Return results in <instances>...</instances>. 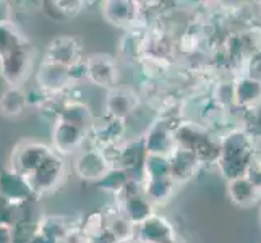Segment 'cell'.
<instances>
[{
    "label": "cell",
    "mask_w": 261,
    "mask_h": 243,
    "mask_svg": "<svg viewBox=\"0 0 261 243\" xmlns=\"http://www.w3.org/2000/svg\"><path fill=\"white\" fill-rule=\"evenodd\" d=\"M167 160H169V177L172 180H187L192 177L198 159L192 151H187L184 148H175L167 156Z\"/></svg>",
    "instance_id": "obj_13"
},
{
    "label": "cell",
    "mask_w": 261,
    "mask_h": 243,
    "mask_svg": "<svg viewBox=\"0 0 261 243\" xmlns=\"http://www.w3.org/2000/svg\"><path fill=\"white\" fill-rule=\"evenodd\" d=\"M112 169L111 159L104 149H82L75 159V172L80 178L99 182Z\"/></svg>",
    "instance_id": "obj_3"
},
{
    "label": "cell",
    "mask_w": 261,
    "mask_h": 243,
    "mask_svg": "<svg viewBox=\"0 0 261 243\" xmlns=\"http://www.w3.org/2000/svg\"><path fill=\"white\" fill-rule=\"evenodd\" d=\"M86 79L101 88L111 89L117 88L119 81V68H117L115 60L104 53H96V56L88 57L86 60Z\"/></svg>",
    "instance_id": "obj_6"
},
{
    "label": "cell",
    "mask_w": 261,
    "mask_h": 243,
    "mask_svg": "<svg viewBox=\"0 0 261 243\" xmlns=\"http://www.w3.org/2000/svg\"><path fill=\"white\" fill-rule=\"evenodd\" d=\"M140 99L128 88L117 86L111 89L106 99V111L114 119H125L130 112L135 111V107L138 105Z\"/></svg>",
    "instance_id": "obj_10"
},
{
    "label": "cell",
    "mask_w": 261,
    "mask_h": 243,
    "mask_svg": "<svg viewBox=\"0 0 261 243\" xmlns=\"http://www.w3.org/2000/svg\"><path fill=\"white\" fill-rule=\"evenodd\" d=\"M57 119L75 123L85 130L91 128V123H93L91 111L88 109V105H85L83 102H78V101H71V102L64 104V107H62L60 112H59Z\"/></svg>",
    "instance_id": "obj_16"
},
{
    "label": "cell",
    "mask_w": 261,
    "mask_h": 243,
    "mask_svg": "<svg viewBox=\"0 0 261 243\" xmlns=\"http://www.w3.org/2000/svg\"><path fill=\"white\" fill-rule=\"evenodd\" d=\"M0 243H16L13 226L0 222Z\"/></svg>",
    "instance_id": "obj_24"
},
{
    "label": "cell",
    "mask_w": 261,
    "mask_h": 243,
    "mask_svg": "<svg viewBox=\"0 0 261 243\" xmlns=\"http://www.w3.org/2000/svg\"><path fill=\"white\" fill-rule=\"evenodd\" d=\"M67 175V166L64 157L57 152H52L44 159L42 164L34 170V172L26 178L33 195L34 193H47L54 188L60 186V183L65 180Z\"/></svg>",
    "instance_id": "obj_1"
},
{
    "label": "cell",
    "mask_w": 261,
    "mask_h": 243,
    "mask_svg": "<svg viewBox=\"0 0 261 243\" xmlns=\"http://www.w3.org/2000/svg\"><path fill=\"white\" fill-rule=\"evenodd\" d=\"M88 130L78 127L75 123H70L67 120L56 119L52 128V148L54 152L60 156L73 154L82 148L83 141L86 138Z\"/></svg>",
    "instance_id": "obj_5"
},
{
    "label": "cell",
    "mask_w": 261,
    "mask_h": 243,
    "mask_svg": "<svg viewBox=\"0 0 261 243\" xmlns=\"http://www.w3.org/2000/svg\"><path fill=\"white\" fill-rule=\"evenodd\" d=\"M70 81L68 67L42 62L38 71V83L44 93H59Z\"/></svg>",
    "instance_id": "obj_11"
},
{
    "label": "cell",
    "mask_w": 261,
    "mask_h": 243,
    "mask_svg": "<svg viewBox=\"0 0 261 243\" xmlns=\"http://www.w3.org/2000/svg\"><path fill=\"white\" fill-rule=\"evenodd\" d=\"M31 70L33 50L28 44L0 57V73L7 83L13 88H21V85L30 78Z\"/></svg>",
    "instance_id": "obj_2"
},
{
    "label": "cell",
    "mask_w": 261,
    "mask_h": 243,
    "mask_svg": "<svg viewBox=\"0 0 261 243\" xmlns=\"http://www.w3.org/2000/svg\"><path fill=\"white\" fill-rule=\"evenodd\" d=\"M97 140H101L102 145L111 146L115 145L120 140V137L125 133V125L122 119H114L111 117L106 123H102L101 127H94Z\"/></svg>",
    "instance_id": "obj_22"
},
{
    "label": "cell",
    "mask_w": 261,
    "mask_h": 243,
    "mask_svg": "<svg viewBox=\"0 0 261 243\" xmlns=\"http://www.w3.org/2000/svg\"><path fill=\"white\" fill-rule=\"evenodd\" d=\"M28 94L21 88L10 86L0 97V114L5 117H18L28 107Z\"/></svg>",
    "instance_id": "obj_15"
},
{
    "label": "cell",
    "mask_w": 261,
    "mask_h": 243,
    "mask_svg": "<svg viewBox=\"0 0 261 243\" xmlns=\"http://www.w3.org/2000/svg\"><path fill=\"white\" fill-rule=\"evenodd\" d=\"M24 44L26 39L10 21L0 24V57L16 50L18 47L24 46Z\"/></svg>",
    "instance_id": "obj_20"
},
{
    "label": "cell",
    "mask_w": 261,
    "mask_h": 243,
    "mask_svg": "<svg viewBox=\"0 0 261 243\" xmlns=\"http://www.w3.org/2000/svg\"><path fill=\"white\" fill-rule=\"evenodd\" d=\"M42 10L54 21H68L83 8V2H44Z\"/></svg>",
    "instance_id": "obj_19"
},
{
    "label": "cell",
    "mask_w": 261,
    "mask_h": 243,
    "mask_svg": "<svg viewBox=\"0 0 261 243\" xmlns=\"http://www.w3.org/2000/svg\"><path fill=\"white\" fill-rule=\"evenodd\" d=\"M245 178L256 190H261V162H250L245 172Z\"/></svg>",
    "instance_id": "obj_23"
},
{
    "label": "cell",
    "mask_w": 261,
    "mask_h": 243,
    "mask_svg": "<svg viewBox=\"0 0 261 243\" xmlns=\"http://www.w3.org/2000/svg\"><path fill=\"white\" fill-rule=\"evenodd\" d=\"M145 143V149L149 152L151 156H166L172 152V146H170V137L169 131L163 127V125H158V127L152 128L148 134Z\"/></svg>",
    "instance_id": "obj_18"
},
{
    "label": "cell",
    "mask_w": 261,
    "mask_h": 243,
    "mask_svg": "<svg viewBox=\"0 0 261 243\" xmlns=\"http://www.w3.org/2000/svg\"><path fill=\"white\" fill-rule=\"evenodd\" d=\"M152 211H154V204L143 195V188L132 193H125L123 218L133 226H140L146 219H149L152 215Z\"/></svg>",
    "instance_id": "obj_9"
},
{
    "label": "cell",
    "mask_w": 261,
    "mask_h": 243,
    "mask_svg": "<svg viewBox=\"0 0 261 243\" xmlns=\"http://www.w3.org/2000/svg\"><path fill=\"white\" fill-rule=\"evenodd\" d=\"M166 243H177V241H175V240L172 238V240H169V241H166Z\"/></svg>",
    "instance_id": "obj_25"
},
{
    "label": "cell",
    "mask_w": 261,
    "mask_h": 243,
    "mask_svg": "<svg viewBox=\"0 0 261 243\" xmlns=\"http://www.w3.org/2000/svg\"><path fill=\"white\" fill-rule=\"evenodd\" d=\"M137 232L138 238L143 243H166L172 240V227H170V224L154 214L143 224H140L137 227Z\"/></svg>",
    "instance_id": "obj_12"
},
{
    "label": "cell",
    "mask_w": 261,
    "mask_h": 243,
    "mask_svg": "<svg viewBox=\"0 0 261 243\" xmlns=\"http://www.w3.org/2000/svg\"><path fill=\"white\" fill-rule=\"evenodd\" d=\"M80 60H82L80 41L76 38H70V36L54 39L49 44L47 52H46V59H44V62L62 65V67H71Z\"/></svg>",
    "instance_id": "obj_7"
},
{
    "label": "cell",
    "mask_w": 261,
    "mask_h": 243,
    "mask_svg": "<svg viewBox=\"0 0 261 243\" xmlns=\"http://www.w3.org/2000/svg\"><path fill=\"white\" fill-rule=\"evenodd\" d=\"M52 152V149L42 143L26 141L20 145L12 156V170L18 175L28 178L38 169L44 159Z\"/></svg>",
    "instance_id": "obj_4"
},
{
    "label": "cell",
    "mask_w": 261,
    "mask_h": 243,
    "mask_svg": "<svg viewBox=\"0 0 261 243\" xmlns=\"http://www.w3.org/2000/svg\"><path fill=\"white\" fill-rule=\"evenodd\" d=\"M102 12L111 23L119 26H128L137 20L138 7L135 2H106Z\"/></svg>",
    "instance_id": "obj_14"
},
{
    "label": "cell",
    "mask_w": 261,
    "mask_h": 243,
    "mask_svg": "<svg viewBox=\"0 0 261 243\" xmlns=\"http://www.w3.org/2000/svg\"><path fill=\"white\" fill-rule=\"evenodd\" d=\"M0 195L15 204H23L33 192L24 177L18 175L12 169H5L0 172Z\"/></svg>",
    "instance_id": "obj_8"
},
{
    "label": "cell",
    "mask_w": 261,
    "mask_h": 243,
    "mask_svg": "<svg viewBox=\"0 0 261 243\" xmlns=\"http://www.w3.org/2000/svg\"><path fill=\"white\" fill-rule=\"evenodd\" d=\"M229 193L230 198L233 200V203L237 204H253L256 196H258V190L251 185L245 177H240L232 180L229 185Z\"/></svg>",
    "instance_id": "obj_21"
},
{
    "label": "cell",
    "mask_w": 261,
    "mask_h": 243,
    "mask_svg": "<svg viewBox=\"0 0 261 243\" xmlns=\"http://www.w3.org/2000/svg\"><path fill=\"white\" fill-rule=\"evenodd\" d=\"M172 182L170 177L163 178H146L143 185V195H145L152 204H159L167 201L172 195Z\"/></svg>",
    "instance_id": "obj_17"
}]
</instances>
